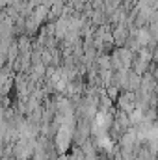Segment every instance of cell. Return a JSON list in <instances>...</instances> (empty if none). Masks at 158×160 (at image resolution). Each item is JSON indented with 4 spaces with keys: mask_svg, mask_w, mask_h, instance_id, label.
Segmentation results:
<instances>
[{
    "mask_svg": "<svg viewBox=\"0 0 158 160\" xmlns=\"http://www.w3.org/2000/svg\"><path fill=\"white\" fill-rule=\"evenodd\" d=\"M153 77H155V80L158 84V65H155V69H153Z\"/></svg>",
    "mask_w": 158,
    "mask_h": 160,
    "instance_id": "cell-1",
    "label": "cell"
}]
</instances>
